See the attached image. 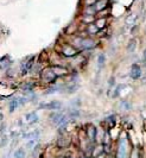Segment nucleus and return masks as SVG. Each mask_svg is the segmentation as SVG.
Returning a JSON list of instances; mask_svg holds the SVG:
<instances>
[{"mask_svg":"<svg viewBox=\"0 0 146 158\" xmlns=\"http://www.w3.org/2000/svg\"><path fill=\"white\" fill-rule=\"evenodd\" d=\"M120 107L124 108V110H131V105L127 101H122L121 105H120Z\"/></svg>","mask_w":146,"mask_h":158,"instance_id":"obj_19","label":"nucleus"},{"mask_svg":"<svg viewBox=\"0 0 146 158\" xmlns=\"http://www.w3.org/2000/svg\"><path fill=\"white\" fill-rule=\"evenodd\" d=\"M24 156H25L24 149H19V150H17L16 153H14V157L16 158H24Z\"/></svg>","mask_w":146,"mask_h":158,"instance_id":"obj_16","label":"nucleus"},{"mask_svg":"<svg viewBox=\"0 0 146 158\" xmlns=\"http://www.w3.org/2000/svg\"><path fill=\"white\" fill-rule=\"evenodd\" d=\"M143 61H144V63L146 64V49L144 50V52H143Z\"/></svg>","mask_w":146,"mask_h":158,"instance_id":"obj_23","label":"nucleus"},{"mask_svg":"<svg viewBox=\"0 0 146 158\" xmlns=\"http://www.w3.org/2000/svg\"><path fill=\"white\" fill-rule=\"evenodd\" d=\"M69 117H73V118H75V117H80V111L76 110V108H74V110H71V111L69 112Z\"/></svg>","mask_w":146,"mask_h":158,"instance_id":"obj_17","label":"nucleus"},{"mask_svg":"<svg viewBox=\"0 0 146 158\" xmlns=\"http://www.w3.org/2000/svg\"><path fill=\"white\" fill-rule=\"evenodd\" d=\"M136 48H137V40H131L128 45H127V51L128 52H133L136 50Z\"/></svg>","mask_w":146,"mask_h":158,"instance_id":"obj_12","label":"nucleus"},{"mask_svg":"<svg viewBox=\"0 0 146 158\" xmlns=\"http://www.w3.org/2000/svg\"><path fill=\"white\" fill-rule=\"evenodd\" d=\"M52 73L56 75V76H63V75H67L68 74V70L64 67H61V65H55V67H51L50 68Z\"/></svg>","mask_w":146,"mask_h":158,"instance_id":"obj_5","label":"nucleus"},{"mask_svg":"<svg viewBox=\"0 0 146 158\" xmlns=\"http://www.w3.org/2000/svg\"><path fill=\"white\" fill-rule=\"evenodd\" d=\"M25 120H26L29 124H34V123H37V120H38V115H37L34 112L27 113V114L25 115Z\"/></svg>","mask_w":146,"mask_h":158,"instance_id":"obj_7","label":"nucleus"},{"mask_svg":"<svg viewBox=\"0 0 146 158\" xmlns=\"http://www.w3.org/2000/svg\"><path fill=\"white\" fill-rule=\"evenodd\" d=\"M141 75H143V71H141L140 65H138V64H133V65L131 67V70H130L131 79L139 80L140 77H141Z\"/></svg>","mask_w":146,"mask_h":158,"instance_id":"obj_2","label":"nucleus"},{"mask_svg":"<svg viewBox=\"0 0 146 158\" xmlns=\"http://www.w3.org/2000/svg\"><path fill=\"white\" fill-rule=\"evenodd\" d=\"M18 106H19V102H18V98H14V99H12L10 103H8V111L11 112H14L18 108Z\"/></svg>","mask_w":146,"mask_h":158,"instance_id":"obj_8","label":"nucleus"},{"mask_svg":"<svg viewBox=\"0 0 146 158\" xmlns=\"http://www.w3.org/2000/svg\"><path fill=\"white\" fill-rule=\"evenodd\" d=\"M88 31H89V33H96L99 31V29H97L96 26H95V24H94V25H89Z\"/></svg>","mask_w":146,"mask_h":158,"instance_id":"obj_18","label":"nucleus"},{"mask_svg":"<svg viewBox=\"0 0 146 158\" xmlns=\"http://www.w3.org/2000/svg\"><path fill=\"white\" fill-rule=\"evenodd\" d=\"M105 24H106V19L105 18H101V19H99V20L95 22V26H96L99 30H101V29L105 27Z\"/></svg>","mask_w":146,"mask_h":158,"instance_id":"obj_14","label":"nucleus"},{"mask_svg":"<svg viewBox=\"0 0 146 158\" xmlns=\"http://www.w3.org/2000/svg\"><path fill=\"white\" fill-rule=\"evenodd\" d=\"M79 45L83 48V49H91V48H94L96 45V43L91 38H81L79 40Z\"/></svg>","mask_w":146,"mask_h":158,"instance_id":"obj_3","label":"nucleus"},{"mask_svg":"<svg viewBox=\"0 0 146 158\" xmlns=\"http://www.w3.org/2000/svg\"><path fill=\"white\" fill-rule=\"evenodd\" d=\"M38 135H39V132H38V131H34V132H32V133L25 135V137H26V138H33V137H38Z\"/></svg>","mask_w":146,"mask_h":158,"instance_id":"obj_20","label":"nucleus"},{"mask_svg":"<svg viewBox=\"0 0 146 158\" xmlns=\"http://www.w3.org/2000/svg\"><path fill=\"white\" fill-rule=\"evenodd\" d=\"M106 63V56L103 54H101V55H99L97 57V65H99V68H102Z\"/></svg>","mask_w":146,"mask_h":158,"instance_id":"obj_13","label":"nucleus"},{"mask_svg":"<svg viewBox=\"0 0 146 158\" xmlns=\"http://www.w3.org/2000/svg\"><path fill=\"white\" fill-rule=\"evenodd\" d=\"M114 82H115L114 77H111V79H109V82H108V83H109V87H113V86H114Z\"/></svg>","mask_w":146,"mask_h":158,"instance_id":"obj_22","label":"nucleus"},{"mask_svg":"<svg viewBox=\"0 0 146 158\" xmlns=\"http://www.w3.org/2000/svg\"><path fill=\"white\" fill-rule=\"evenodd\" d=\"M39 108L41 110H50V111H57V110H61L62 108V102L61 101H50V102H44L39 105Z\"/></svg>","mask_w":146,"mask_h":158,"instance_id":"obj_1","label":"nucleus"},{"mask_svg":"<svg viewBox=\"0 0 146 158\" xmlns=\"http://www.w3.org/2000/svg\"><path fill=\"white\" fill-rule=\"evenodd\" d=\"M2 118H4V115H2V114H1V113H0V121H1V120H2Z\"/></svg>","mask_w":146,"mask_h":158,"instance_id":"obj_24","label":"nucleus"},{"mask_svg":"<svg viewBox=\"0 0 146 158\" xmlns=\"http://www.w3.org/2000/svg\"><path fill=\"white\" fill-rule=\"evenodd\" d=\"M88 135H89V137L91 138V139H94V138H95V135H96V128L90 125L89 128H88Z\"/></svg>","mask_w":146,"mask_h":158,"instance_id":"obj_15","label":"nucleus"},{"mask_svg":"<svg viewBox=\"0 0 146 158\" xmlns=\"http://www.w3.org/2000/svg\"><path fill=\"white\" fill-rule=\"evenodd\" d=\"M43 74H44V75H43V79L45 80L47 82H54V80L56 79V75L52 73V70H51L50 68L47 69Z\"/></svg>","mask_w":146,"mask_h":158,"instance_id":"obj_6","label":"nucleus"},{"mask_svg":"<svg viewBox=\"0 0 146 158\" xmlns=\"http://www.w3.org/2000/svg\"><path fill=\"white\" fill-rule=\"evenodd\" d=\"M106 5H107V2H106L105 0H100V1H96V2H95L94 7H95L96 11H102V10L106 7Z\"/></svg>","mask_w":146,"mask_h":158,"instance_id":"obj_10","label":"nucleus"},{"mask_svg":"<svg viewBox=\"0 0 146 158\" xmlns=\"http://www.w3.org/2000/svg\"><path fill=\"white\" fill-rule=\"evenodd\" d=\"M50 118L55 125H61V124L65 123V115L63 113H54V114H51Z\"/></svg>","mask_w":146,"mask_h":158,"instance_id":"obj_4","label":"nucleus"},{"mask_svg":"<svg viewBox=\"0 0 146 158\" xmlns=\"http://www.w3.org/2000/svg\"><path fill=\"white\" fill-rule=\"evenodd\" d=\"M126 87H127L126 85H119V86H116L115 89L113 90V95H112V96H113V98H118V96L120 95V90H121V89H125Z\"/></svg>","mask_w":146,"mask_h":158,"instance_id":"obj_11","label":"nucleus"},{"mask_svg":"<svg viewBox=\"0 0 146 158\" xmlns=\"http://www.w3.org/2000/svg\"><path fill=\"white\" fill-rule=\"evenodd\" d=\"M96 1L97 0H84V2H86L87 6H93V5H95Z\"/></svg>","mask_w":146,"mask_h":158,"instance_id":"obj_21","label":"nucleus"},{"mask_svg":"<svg viewBox=\"0 0 146 158\" xmlns=\"http://www.w3.org/2000/svg\"><path fill=\"white\" fill-rule=\"evenodd\" d=\"M63 54L65 56H68V57H70V56H74L77 54V50H75L73 47H65L63 49Z\"/></svg>","mask_w":146,"mask_h":158,"instance_id":"obj_9","label":"nucleus"}]
</instances>
